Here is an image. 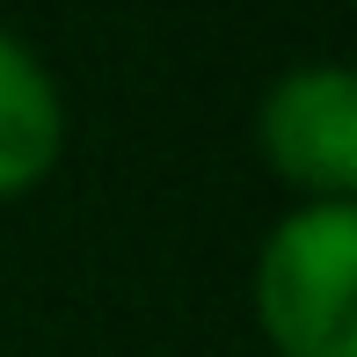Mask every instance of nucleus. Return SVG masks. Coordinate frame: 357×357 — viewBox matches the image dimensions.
Instances as JSON below:
<instances>
[{"label": "nucleus", "instance_id": "nucleus-1", "mask_svg": "<svg viewBox=\"0 0 357 357\" xmlns=\"http://www.w3.org/2000/svg\"><path fill=\"white\" fill-rule=\"evenodd\" d=\"M255 314L284 357H357V204H306L270 226Z\"/></svg>", "mask_w": 357, "mask_h": 357}, {"label": "nucleus", "instance_id": "nucleus-2", "mask_svg": "<svg viewBox=\"0 0 357 357\" xmlns=\"http://www.w3.org/2000/svg\"><path fill=\"white\" fill-rule=\"evenodd\" d=\"M263 153L284 183L350 204L357 190V80L343 66H291L263 95Z\"/></svg>", "mask_w": 357, "mask_h": 357}, {"label": "nucleus", "instance_id": "nucleus-3", "mask_svg": "<svg viewBox=\"0 0 357 357\" xmlns=\"http://www.w3.org/2000/svg\"><path fill=\"white\" fill-rule=\"evenodd\" d=\"M66 146V102L59 80L44 73V59L22 37L0 29V197L29 190Z\"/></svg>", "mask_w": 357, "mask_h": 357}]
</instances>
